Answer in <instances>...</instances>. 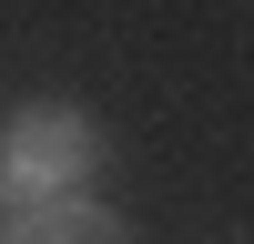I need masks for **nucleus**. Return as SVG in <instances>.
Wrapping results in <instances>:
<instances>
[{"label":"nucleus","instance_id":"obj_2","mask_svg":"<svg viewBox=\"0 0 254 244\" xmlns=\"http://www.w3.org/2000/svg\"><path fill=\"white\" fill-rule=\"evenodd\" d=\"M0 244H132V234H122V214H112V203L61 193V203H10Z\"/></svg>","mask_w":254,"mask_h":244},{"label":"nucleus","instance_id":"obj_1","mask_svg":"<svg viewBox=\"0 0 254 244\" xmlns=\"http://www.w3.org/2000/svg\"><path fill=\"white\" fill-rule=\"evenodd\" d=\"M102 163H112V142H102L92 112L31 102V112H10V132H0V193L10 203H61V193H92Z\"/></svg>","mask_w":254,"mask_h":244}]
</instances>
